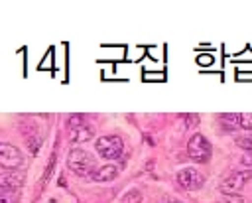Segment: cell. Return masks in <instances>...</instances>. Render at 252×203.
Returning a JSON list of instances; mask_svg holds the SVG:
<instances>
[{"instance_id":"obj_1","label":"cell","mask_w":252,"mask_h":203,"mask_svg":"<svg viewBox=\"0 0 252 203\" xmlns=\"http://www.w3.org/2000/svg\"><path fill=\"white\" fill-rule=\"evenodd\" d=\"M67 168H69L73 173L85 177V175H89L91 171L94 173L96 164H94V158H93L89 152H85V150H81V148H73V150L69 152V156H67Z\"/></svg>"},{"instance_id":"obj_2","label":"cell","mask_w":252,"mask_h":203,"mask_svg":"<svg viewBox=\"0 0 252 203\" xmlns=\"http://www.w3.org/2000/svg\"><path fill=\"white\" fill-rule=\"evenodd\" d=\"M94 148H96L98 156H102L104 160H116L122 156L124 142L118 136H100V138H96Z\"/></svg>"},{"instance_id":"obj_3","label":"cell","mask_w":252,"mask_h":203,"mask_svg":"<svg viewBox=\"0 0 252 203\" xmlns=\"http://www.w3.org/2000/svg\"><path fill=\"white\" fill-rule=\"evenodd\" d=\"M187 156L193 162L205 164L211 160V144L203 134H193L187 142Z\"/></svg>"},{"instance_id":"obj_4","label":"cell","mask_w":252,"mask_h":203,"mask_svg":"<svg viewBox=\"0 0 252 203\" xmlns=\"http://www.w3.org/2000/svg\"><path fill=\"white\" fill-rule=\"evenodd\" d=\"M250 179H252V171H250V169L232 171L230 175H226V177L220 181L219 189H220L222 193H226V195H236V193H240V191L244 189V185H246Z\"/></svg>"},{"instance_id":"obj_5","label":"cell","mask_w":252,"mask_h":203,"mask_svg":"<svg viewBox=\"0 0 252 203\" xmlns=\"http://www.w3.org/2000/svg\"><path fill=\"white\" fill-rule=\"evenodd\" d=\"M177 183L187 191H195L205 183V175L197 168H181L177 171Z\"/></svg>"},{"instance_id":"obj_6","label":"cell","mask_w":252,"mask_h":203,"mask_svg":"<svg viewBox=\"0 0 252 203\" xmlns=\"http://www.w3.org/2000/svg\"><path fill=\"white\" fill-rule=\"evenodd\" d=\"M22 164H24V156H22L20 148L6 144V142H0V166L6 169H16Z\"/></svg>"},{"instance_id":"obj_7","label":"cell","mask_w":252,"mask_h":203,"mask_svg":"<svg viewBox=\"0 0 252 203\" xmlns=\"http://www.w3.org/2000/svg\"><path fill=\"white\" fill-rule=\"evenodd\" d=\"M26 175L24 171H16V169H10V171H2L0 173V189L2 191H16L22 187Z\"/></svg>"},{"instance_id":"obj_8","label":"cell","mask_w":252,"mask_h":203,"mask_svg":"<svg viewBox=\"0 0 252 203\" xmlns=\"http://www.w3.org/2000/svg\"><path fill=\"white\" fill-rule=\"evenodd\" d=\"M91 177H93L94 181H100V183H104V181H112V179H116V177H118V166L106 164V166H102V168L94 169V173H93Z\"/></svg>"},{"instance_id":"obj_9","label":"cell","mask_w":252,"mask_h":203,"mask_svg":"<svg viewBox=\"0 0 252 203\" xmlns=\"http://www.w3.org/2000/svg\"><path fill=\"white\" fill-rule=\"evenodd\" d=\"M69 134H71L73 142H89V140L94 136V128L87 122V124H83V126H79V128L69 130Z\"/></svg>"},{"instance_id":"obj_10","label":"cell","mask_w":252,"mask_h":203,"mask_svg":"<svg viewBox=\"0 0 252 203\" xmlns=\"http://www.w3.org/2000/svg\"><path fill=\"white\" fill-rule=\"evenodd\" d=\"M219 120L224 130H236L240 126V114H236V112H224L219 116Z\"/></svg>"},{"instance_id":"obj_11","label":"cell","mask_w":252,"mask_h":203,"mask_svg":"<svg viewBox=\"0 0 252 203\" xmlns=\"http://www.w3.org/2000/svg\"><path fill=\"white\" fill-rule=\"evenodd\" d=\"M144 195L140 189H128L122 197H120V203H142Z\"/></svg>"},{"instance_id":"obj_12","label":"cell","mask_w":252,"mask_h":203,"mask_svg":"<svg viewBox=\"0 0 252 203\" xmlns=\"http://www.w3.org/2000/svg\"><path fill=\"white\" fill-rule=\"evenodd\" d=\"M83 124H87V118H85L83 114H71V116L67 118V126H69V130L79 128V126H83Z\"/></svg>"},{"instance_id":"obj_13","label":"cell","mask_w":252,"mask_h":203,"mask_svg":"<svg viewBox=\"0 0 252 203\" xmlns=\"http://www.w3.org/2000/svg\"><path fill=\"white\" fill-rule=\"evenodd\" d=\"M236 146L246 150V152H252V134H242L236 138Z\"/></svg>"},{"instance_id":"obj_14","label":"cell","mask_w":252,"mask_h":203,"mask_svg":"<svg viewBox=\"0 0 252 203\" xmlns=\"http://www.w3.org/2000/svg\"><path fill=\"white\" fill-rule=\"evenodd\" d=\"M240 128L252 130V112H242L240 114Z\"/></svg>"},{"instance_id":"obj_15","label":"cell","mask_w":252,"mask_h":203,"mask_svg":"<svg viewBox=\"0 0 252 203\" xmlns=\"http://www.w3.org/2000/svg\"><path fill=\"white\" fill-rule=\"evenodd\" d=\"M217 203H244V199L240 195H226V193H222V197Z\"/></svg>"},{"instance_id":"obj_16","label":"cell","mask_w":252,"mask_h":203,"mask_svg":"<svg viewBox=\"0 0 252 203\" xmlns=\"http://www.w3.org/2000/svg\"><path fill=\"white\" fill-rule=\"evenodd\" d=\"M26 142L30 144V152L35 154V152H37V146H39V138H37V136H30Z\"/></svg>"},{"instance_id":"obj_17","label":"cell","mask_w":252,"mask_h":203,"mask_svg":"<svg viewBox=\"0 0 252 203\" xmlns=\"http://www.w3.org/2000/svg\"><path fill=\"white\" fill-rule=\"evenodd\" d=\"M53 164H55V156H51V158H49V164H47V168H45V173H43V179H41L43 183L49 179V175H51V169H53Z\"/></svg>"},{"instance_id":"obj_18","label":"cell","mask_w":252,"mask_h":203,"mask_svg":"<svg viewBox=\"0 0 252 203\" xmlns=\"http://www.w3.org/2000/svg\"><path fill=\"white\" fill-rule=\"evenodd\" d=\"M240 162H242V166H248V168H252V152H246V154L240 158Z\"/></svg>"},{"instance_id":"obj_19","label":"cell","mask_w":252,"mask_h":203,"mask_svg":"<svg viewBox=\"0 0 252 203\" xmlns=\"http://www.w3.org/2000/svg\"><path fill=\"white\" fill-rule=\"evenodd\" d=\"M165 201H167V203H181L179 199H173V197H169V199H165Z\"/></svg>"}]
</instances>
